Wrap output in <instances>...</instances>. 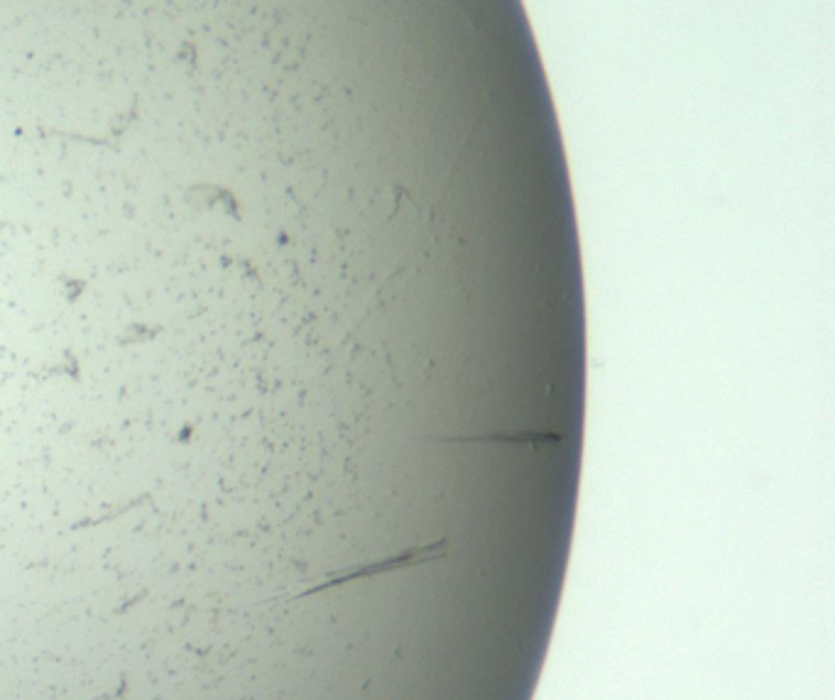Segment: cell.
Returning <instances> with one entry per match:
<instances>
[{
  "label": "cell",
  "mask_w": 835,
  "mask_h": 700,
  "mask_svg": "<svg viewBox=\"0 0 835 700\" xmlns=\"http://www.w3.org/2000/svg\"><path fill=\"white\" fill-rule=\"evenodd\" d=\"M561 434H541V432H520V434H483V436H461L456 442H500V444H539V442H559Z\"/></svg>",
  "instance_id": "cell-1"
}]
</instances>
